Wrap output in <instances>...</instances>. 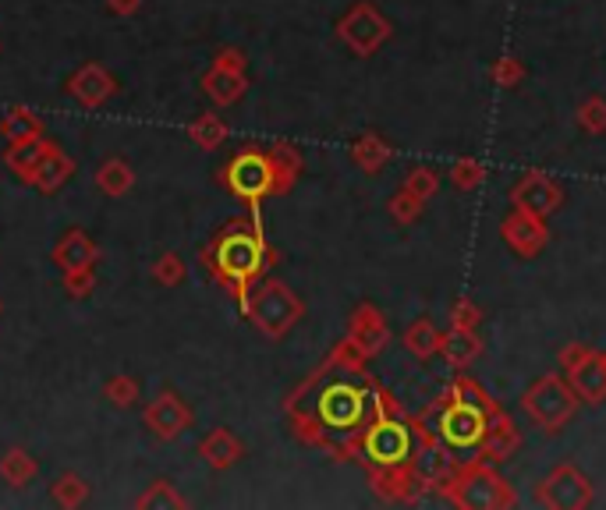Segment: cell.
I'll list each match as a JSON object with an SVG mask.
<instances>
[{
	"label": "cell",
	"mask_w": 606,
	"mask_h": 510,
	"mask_svg": "<svg viewBox=\"0 0 606 510\" xmlns=\"http://www.w3.org/2000/svg\"><path fill=\"white\" fill-rule=\"evenodd\" d=\"M436 489H440L454 507H468V510H507L518 503L514 489L507 486V479L497 472V464L482 461V457L458 461V468Z\"/></svg>",
	"instance_id": "6da1fadb"
},
{
	"label": "cell",
	"mask_w": 606,
	"mask_h": 510,
	"mask_svg": "<svg viewBox=\"0 0 606 510\" xmlns=\"http://www.w3.org/2000/svg\"><path fill=\"white\" fill-rule=\"evenodd\" d=\"M521 411H525L543 433H560V429L575 418L578 397L575 390L568 387V379L557 376V372H546V376H539L536 383L521 394Z\"/></svg>",
	"instance_id": "7a4b0ae2"
},
{
	"label": "cell",
	"mask_w": 606,
	"mask_h": 510,
	"mask_svg": "<svg viewBox=\"0 0 606 510\" xmlns=\"http://www.w3.org/2000/svg\"><path fill=\"white\" fill-rule=\"evenodd\" d=\"M366 457L380 468H401V464H412L415 447H419V436L408 422L401 418H376L366 429Z\"/></svg>",
	"instance_id": "3957f363"
},
{
	"label": "cell",
	"mask_w": 606,
	"mask_h": 510,
	"mask_svg": "<svg viewBox=\"0 0 606 510\" xmlns=\"http://www.w3.org/2000/svg\"><path fill=\"white\" fill-rule=\"evenodd\" d=\"M536 500L539 507H553V510H585L596 500V489H592L589 475L578 472L575 464H557L536 486Z\"/></svg>",
	"instance_id": "277c9868"
},
{
	"label": "cell",
	"mask_w": 606,
	"mask_h": 510,
	"mask_svg": "<svg viewBox=\"0 0 606 510\" xmlns=\"http://www.w3.org/2000/svg\"><path fill=\"white\" fill-rule=\"evenodd\" d=\"M369 408H373V397L366 390H358L355 383H330L323 394H319V418L330 429H362L369 418ZM369 429V425H366Z\"/></svg>",
	"instance_id": "5b68a950"
},
{
	"label": "cell",
	"mask_w": 606,
	"mask_h": 510,
	"mask_svg": "<svg viewBox=\"0 0 606 510\" xmlns=\"http://www.w3.org/2000/svg\"><path fill=\"white\" fill-rule=\"evenodd\" d=\"M482 433H486V415L479 411L465 408V404H454L447 401L440 415V443L451 454H479V443H482Z\"/></svg>",
	"instance_id": "8992f818"
},
{
	"label": "cell",
	"mask_w": 606,
	"mask_h": 510,
	"mask_svg": "<svg viewBox=\"0 0 606 510\" xmlns=\"http://www.w3.org/2000/svg\"><path fill=\"white\" fill-rule=\"evenodd\" d=\"M511 202L514 209H525V213H536V217H550L564 202V188L550 174H543V170H525L518 178V185L511 188Z\"/></svg>",
	"instance_id": "52a82bcc"
},
{
	"label": "cell",
	"mask_w": 606,
	"mask_h": 510,
	"mask_svg": "<svg viewBox=\"0 0 606 510\" xmlns=\"http://www.w3.org/2000/svg\"><path fill=\"white\" fill-rule=\"evenodd\" d=\"M500 238L507 241L514 255L521 259H532L546 248L550 241V227H546V217H536V213H525V209H511L500 224Z\"/></svg>",
	"instance_id": "ba28073f"
},
{
	"label": "cell",
	"mask_w": 606,
	"mask_h": 510,
	"mask_svg": "<svg viewBox=\"0 0 606 510\" xmlns=\"http://www.w3.org/2000/svg\"><path fill=\"white\" fill-rule=\"evenodd\" d=\"M518 447H521V429L514 425V418L500 408L497 415L486 418V433H482L479 454L475 457H482V461H490V464H500V461H507Z\"/></svg>",
	"instance_id": "9c48e42d"
},
{
	"label": "cell",
	"mask_w": 606,
	"mask_h": 510,
	"mask_svg": "<svg viewBox=\"0 0 606 510\" xmlns=\"http://www.w3.org/2000/svg\"><path fill=\"white\" fill-rule=\"evenodd\" d=\"M568 387L575 390L578 401L585 404H603L606 401V351H589V358L575 365L571 372H564Z\"/></svg>",
	"instance_id": "30bf717a"
},
{
	"label": "cell",
	"mask_w": 606,
	"mask_h": 510,
	"mask_svg": "<svg viewBox=\"0 0 606 510\" xmlns=\"http://www.w3.org/2000/svg\"><path fill=\"white\" fill-rule=\"evenodd\" d=\"M440 355L447 358L454 372H465L472 362H479L482 355V337L475 330H465V326H451V333L440 337Z\"/></svg>",
	"instance_id": "8fae6325"
},
{
	"label": "cell",
	"mask_w": 606,
	"mask_h": 510,
	"mask_svg": "<svg viewBox=\"0 0 606 510\" xmlns=\"http://www.w3.org/2000/svg\"><path fill=\"white\" fill-rule=\"evenodd\" d=\"M443 394H447V401H454V404H465V408H472V411H479V415H497L500 411V404L493 401L490 394H486V390L479 387V383H475L472 376H468V372H458V376H454V383L447 390H443Z\"/></svg>",
	"instance_id": "7c38bea8"
},
{
	"label": "cell",
	"mask_w": 606,
	"mask_h": 510,
	"mask_svg": "<svg viewBox=\"0 0 606 510\" xmlns=\"http://www.w3.org/2000/svg\"><path fill=\"white\" fill-rule=\"evenodd\" d=\"M387 32L390 25L383 22V18H376L373 11H358V15H351L348 22H344V36H348L362 54H369L376 43H383Z\"/></svg>",
	"instance_id": "4fadbf2b"
},
{
	"label": "cell",
	"mask_w": 606,
	"mask_h": 510,
	"mask_svg": "<svg viewBox=\"0 0 606 510\" xmlns=\"http://www.w3.org/2000/svg\"><path fill=\"white\" fill-rule=\"evenodd\" d=\"M440 337H443V333L436 330L429 319H419L415 326H408V333H404V344H408V351H412L415 358H433L436 351H440Z\"/></svg>",
	"instance_id": "5bb4252c"
},
{
	"label": "cell",
	"mask_w": 606,
	"mask_h": 510,
	"mask_svg": "<svg viewBox=\"0 0 606 510\" xmlns=\"http://www.w3.org/2000/svg\"><path fill=\"white\" fill-rule=\"evenodd\" d=\"M266 181H270V174H266V163L256 160V156H245V160L234 167V185H238V192L245 195H256L266 188Z\"/></svg>",
	"instance_id": "9a60e30c"
},
{
	"label": "cell",
	"mask_w": 606,
	"mask_h": 510,
	"mask_svg": "<svg viewBox=\"0 0 606 510\" xmlns=\"http://www.w3.org/2000/svg\"><path fill=\"white\" fill-rule=\"evenodd\" d=\"M451 181L461 188V192H475V188L486 181V167H482L475 156H461V160H454V167H451Z\"/></svg>",
	"instance_id": "2e32d148"
},
{
	"label": "cell",
	"mask_w": 606,
	"mask_h": 510,
	"mask_svg": "<svg viewBox=\"0 0 606 510\" xmlns=\"http://www.w3.org/2000/svg\"><path fill=\"white\" fill-rule=\"evenodd\" d=\"M578 128L589 135L606 132V100L603 96H589V100L578 107Z\"/></svg>",
	"instance_id": "e0dca14e"
},
{
	"label": "cell",
	"mask_w": 606,
	"mask_h": 510,
	"mask_svg": "<svg viewBox=\"0 0 606 510\" xmlns=\"http://www.w3.org/2000/svg\"><path fill=\"white\" fill-rule=\"evenodd\" d=\"M436 188H440V170H433V167H415L408 178H404V192H412L415 199H433L436 195Z\"/></svg>",
	"instance_id": "ac0fdd59"
},
{
	"label": "cell",
	"mask_w": 606,
	"mask_h": 510,
	"mask_svg": "<svg viewBox=\"0 0 606 510\" xmlns=\"http://www.w3.org/2000/svg\"><path fill=\"white\" fill-rule=\"evenodd\" d=\"M490 78L500 89H518V85L525 82V64H521L518 57H500L490 68Z\"/></svg>",
	"instance_id": "d6986e66"
},
{
	"label": "cell",
	"mask_w": 606,
	"mask_h": 510,
	"mask_svg": "<svg viewBox=\"0 0 606 510\" xmlns=\"http://www.w3.org/2000/svg\"><path fill=\"white\" fill-rule=\"evenodd\" d=\"M451 323L454 326H465V330H479L482 323V309L472 302V298H458L451 309Z\"/></svg>",
	"instance_id": "ffe728a7"
},
{
	"label": "cell",
	"mask_w": 606,
	"mask_h": 510,
	"mask_svg": "<svg viewBox=\"0 0 606 510\" xmlns=\"http://www.w3.org/2000/svg\"><path fill=\"white\" fill-rule=\"evenodd\" d=\"M390 213H394L401 224H412V220H419V213H422V199H415L412 192H401L394 202H390Z\"/></svg>",
	"instance_id": "44dd1931"
},
{
	"label": "cell",
	"mask_w": 606,
	"mask_h": 510,
	"mask_svg": "<svg viewBox=\"0 0 606 510\" xmlns=\"http://www.w3.org/2000/svg\"><path fill=\"white\" fill-rule=\"evenodd\" d=\"M589 351H592L589 344H568V348L560 351V358H557V362H560V372H571L578 362H582V358H589Z\"/></svg>",
	"instance_id": "7402d4cb"
},
{
	"label": "cell",
	"mask_w": 606,
	"mask_h": 510,
	"mask_svg": "<svg viewBox=\"0 0 606 510\" xmlns=\"http://www.w3.org/2000/svg\"><path fill=\"white\" fill-rule=\"evenodd\" d=\"M387 156H390V149L383 146V142H376V139L366 142V167H369V170L380 167V163H387Z\"/></svg>",
	"instance_id": "603a6c76"
}]
</instances>
